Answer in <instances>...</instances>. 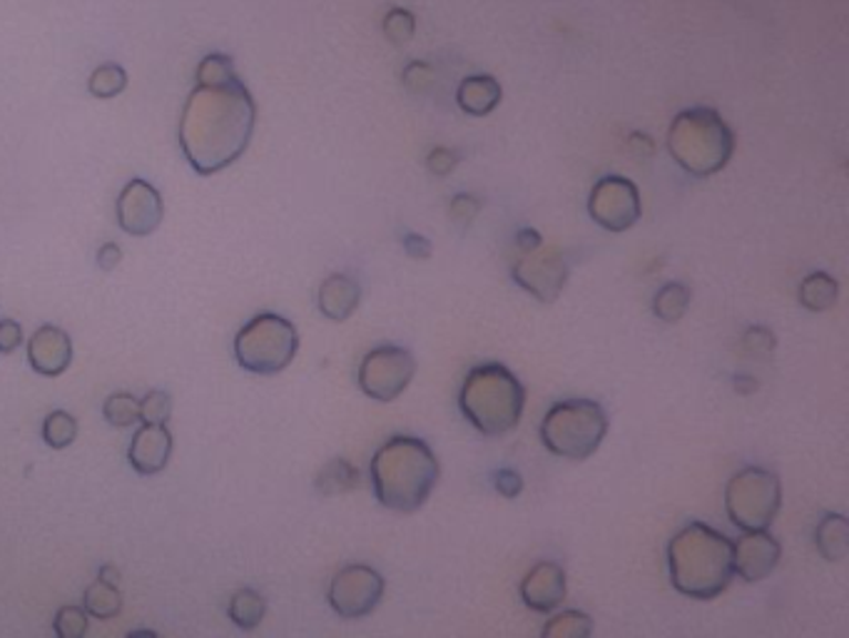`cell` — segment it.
I'll return each mask as SVG.
<instances>
[{
	"label": "cell",
	"instance_id": "e0dca14e",
	"mask_svg": "<svg viewBox=\"0 0 849 638\" xmlns=\"http://www.w3.org/2000/svg\"><path fill=\"white\" fill-rule=\"evenodd\" d=\"M173 454V434L165 424H143L135 432L127 449L130 466L139 476H155L163 472Z\"/></svg>",
	"mask_w": 849,
	"mask_h": 638
},
{
	"label": "cell",
	"instance_id": "1f68e13d",
	"mask_svg": "<svg viewBox=\"0 0 849 638\" xmlns=\"http://www.w3.org/2000/svg\"><path fill=\"white\" fill-rule=\"evenodd\" d=\"M169 414H173V397L163 389H149L139 399V422L143 424H167Z\"/></svg>",
	"mask_w": 849,
	"mask_h": 638
},
{
	"label": "cell",
	"instance_id": "7bdbcfd3",
	"mask_svg": "<svg viewBox=\"0 0 849 638\" xmlns=\"http://www.w3.org/2000/svg\"><path fill=\"white\" fill-rule=\"evenodd\" d=\"M631 145L635 147V153L641 155V157H645V155H651V153H653V140L648 137V135H643V133H633V135H631Z\"/></svg>",
	"mask_w": 849,
	"mask_h": 638
},
{
	"label": "cell",
	"instance_id": "836d02e7",
	"mask_svg": "<svg viewBox=\"0 0 849 638\" xmlns=\"http://www.w3.org/2000/svg\"><path fill=\"white\" fill-rule=\"evenodd\" d=\"M458 160H462V155H458L456 150L434 147L432 153H428V169H432V175H436V177H446V175L454 173Z\"/></svg>",
	"mask_w": 849,
	"mask_h": 638
},
{
	"label": "cell",
	"instance_id": "8fae6325",
	"mask_svg": "<svg viewBox=\"0 0 849 638\" xmlns=\"http://www.w3.org/2000/svg\"><path fill=\"white\" fill-rule=\"evenodd\" d=\"M384 576L366 564H352L339 572L329 584L327 601L342 618H364L382 604Z\"/></svg>",
	"mask_w": 849,
	"mask_h": 638
},
{
	"label": "cell",
	"instance_id": "277c9868",
	"mask_svg": "<svg viewBox=\"0 0 849 638\" xmlns=\"http://www.w3.org/2000/svg\"><path fill=\"white\" fill-rule=\"evenodd\" d=\"M458 407L476 432L484 436H504L521 422L526 387L504 364H478L464 379Z\"/></svg>",
	"mask_w": 849,
	"mask_h": 638
},
{
	"label": "cell",
	"instance_id": "6da1fadb",
	"mask_svg": "<svg viewBox=\"0 0 849 638\" xmlns=\"http://www.w3.org/2000/svg\"><path fill=\"white\" fill-rule=\"evenodd\" d=\"M257 125V105L242 80L197 85L179 117V147L197 175L209 177L245 155Z\"/></svg>",
	"mask_w": 849,
	"mask_h": 638
},
{
	"label": "cell",
	"instance_id": "ffe728a7",
	"mask_svg": "<svg viewBox=\"0 0 849 638\" xmlns=\"http://www.w3.org/2000/svg\"><path fill=\"white\" fill-rule=\"evenodd\" d=\"M815 542L827 562H842L849 554V524L842 514H827L817 524Z\"/></svg>",
	"mask_w": 849,
	"mask_h": 638
},
{
	"label": "cell",
	"instance_id": "d4e9b609",
	"mask_svg": "<svg viewBox=\"0 0 849 638\" xmlns=\"http://www.w3.org/2000/svg\"><path fill=\"white\" fill-rule=\"evenodd\" d=\"M127 88V70L117 63H105L93 70V75L87 80V90L93 97L110 100L117 97Z\"/></svg>",
	"mask_w": 849,
	"mask_h": 638
},
{
	"label": "cell",
	"instance_id": "4dcf8cb0",
	"mask_svg": "<svg viewBox=\"0 0 849 638\" xmlns=\"http://www.w3.org/2000/svg\"><path fill=\"white\" fill-rule=\"evenodd\" d=\"M382 28H384V35L392 40L394 45H404L416 33V16L406 8H392L386 10Z\"/></svg>",
	"mask_w": 849,
	"mask_h": 638
},
{
	"label": "cell",
	"instance_id": "74e56055",
	"mask_svg": "<svg viewBox=\"0 0 849 638\" xmlns=\"http://www.w3.org/2000/svg\"><path fill=\"white\" fill-rule=\"evenodd\" d=\"M478 209H482V203H478L474 195L462 193V195H456L452 199V217L456 219V223H462V225L474 223L476 215H478Z\"/></svg>",
	"mask_w": 849,
	"mask_h": 638
},
{
	"label": "cell",
	"instance_id": "44dd1931",
	"mask_svg": "<svg viewBox=\"0 0 849 638\" xmlns=\"http://www.w3.org/2000/svg\"><path fill=\"white\" fill-rule=\"evenodd\" d=\"M840 297V285L827 272H812L800 285V305L810 312H827Z\"/></svg>",
	"mask_w": 849,
	"mask_h": 638
},
{
	"label": "cell",
	"instance_id": "d6986e66",
	"mask_svg": "<svg viewBox=\"0 0 849 638\" xmlns=\"http://www.w3.org/2000/svg\"><path fill=\"white\" fill-rule=\"evenodd\" d=\"M504 90L494 75H468L458 83L456 103L472 117H486L501 103Z\"/></svg>",
	"mask_w": 849,
	"mask_h": 638
},
{
	"label": "cell",
	"instance_id": "b9f144b4",
	"mask_svg": "<svg viewBox=\"0 0 849 638\" xmlns=\"http://www.w3.org/2000/svg\"><path fill=\"white\" fill-rule=\"evenodd\" d=\"M541 245H543V237H541V233H538V229H531V227L518 229L516 247L521 249V253H534V249H538Z\"/></svg>",
	"mask_w": 849,
	"mask_h": 638
},
{
	"label": "cell",
	"instance_id": "60d3db41",
	"mask_svg": "<svg viewBox=\"0 0 849 638\" xmlns=\"http://www.w3.org/2000/svg\"><path fill=\"white\" fill-rule=\"evenodd\" d=\"M404 247H406V253L412 255L414 259H426L428 255H432V243H428L426 237L416 235V233L404 237Z\"/></svg>",
	"mask_w": 849,
	"mask_h": 638
},
{
	"label": "cell",
	"instance_id": "d590c367",
	"mask_svg": "<svg viewBox=\"0 0 849 638\" xmlns=\"http://www.w3.org/2000/svg\"><path fill=\"white\" fill-rule=\"evenodd\" d=\"M494 486L496 492L504 498H516L524 492V478L516 469H496L494 472Z\"/></svg>",
	"mask_w": 849,
	"mask_h": 638
},
{
	"label": "cell",
	"instance_id": "7a4b0ae2",
	"mask_svg": "<svg viewBox=\"0 0 849 638\" xmlns=\"http://www.w3.org/2000/svg\"><path fill=\"white\" fill-rule=\"evenodd\" d=\"M438 459L424 439L396 434L376 449L369 464L376 502L392 512L412 514L436 488Z\"/></svg>",
	"mask_w": 849,
	"mask_h": 638
},
{
	"label": "cell",
	"instance_id": "d6a6232c",
	"mask_svg": "<svg viewBox=\"0 0 849 638\" xmlns=\"http://www.w3.org/2000/svg\"><path fill=\"white\" fill-rule=\"evenodd\" d=\"M87 611L80 606H63L55 614L53 628L60 638H83L87 634Z\"/></svg>",
	"mask_w": 849,
	"mask_h": 638
},
{
	"label": "cell",
	"instance_id": "7c38bea8",
	"mask_svg": "<svg viewBox=\"0 0 849 638\" xmlns=\"http://www.w3.org/2000/svg\"><path fill=\"white\" fill-rule=\"evenodd\" d=\"M514 282L536 297L538 302L551 305L561 295L568 279L566 257L558 247H538L534 253H524L511 269Z\"/></svg>",
	"mask_w": 849,
	"mask_h": 638
},
{
	"label": "cell",
	"instance_id": "2e32d148",
	"mask_svg": "<svg viewBox=\"0 0 849 638\" xmlns=\"http://www.w3.org/2000/svg\"><path fill=\"white\" fill-rule=\"evenodd\" d=\"M568 591L566 572L561 564L541 562L526 574L521 582V598L524 604L536 614H551L563 604Z\"/></svg>",
	"mask_w": 849,
	"mask_h": 638
},
{
	"label": "cell",
	"instance_id": "9a60e30c",
	"mask_svg": "<svg viewBox=\"0 0 849 638\" xmlns=\"http://www.w3.org/2000/svg\"><path fill=\"white\" fill-rule=\"evenodd\" d=\"M28 362L40 377H60L73 362V342L55 325L38 327L28 339Z\"/></svg>",
	"mask_w": 849,
	"mask_h": 638
},
{
	"label": "cell",
	"instance_id": "cb8c5ba5",
	"mask_svg": "<svg viewBox=\"0 0 849 638\" xmlns=\"http://www.w3.org/2000/svg\"><path fill=\"white\" fill-rule=\"evenodd\" d=\"M691 299H693L691 287L683 282H667L658 289L653 297V312L658 319H663V322L667 325L681 322L683 315L687 312V307H691Z\"/></svg>",
	"mask_w": 849,
	"mask_h": 638
},
{
	"label": "cell",
	"instance_id": "5bb4252c",
	"mask_svg": "<svg viewBox=\"0 0 849 638\" xmlns=\"http://www.w3.org/2000/svg\"><path fill=\"white\" fill-rule=\"evenodd\" d=\"M783 546L767 528L760 532H743V536L733 542V566L735 574L747 584L763 582L780 564Z\"/></svg>",
	"mask_w": 849,
	"mask_h": 638
},
{
	"label": "cell",
	"instance_id": "f546056e",
	"mask_svg": "<svg viewBox=\"0 0 849 638\" xmlns=\"http://www.w3.org/2000/svg\"><path fill=\"white\" fill-rule=\"evenodd\" d=\"M239 78L235 63L229 55L222 53H213L203 58V63L197 68V85H219L227 83V80Z\"/></svg>",
	"mask_w": 849,
	"mask_h": 638
},
{
	"label": "cell",
	"instance_id": "f1b7e54d",
	"mask_svg": "<svg viewBox=\"0 0 849 638\" xmlns=\"http://www.w3.org/2000/svg\"><path fill=\"white\" fill-rule=\"evenodd\" d=\"M103 414L107 424L117 429H127L139 422V399H135L130 392H115L105 399Z\"/></svg>",
	"mask_w": 849,
	"mask_h": 638
},
{
	"label": "cell",
	"instance_id": "f35d334b",
	"mask_svg": "<svg viewBox=\"0 0 849 638\" xmlns=\"http://www.w3.org/2000/svg\"><path fill=\"white\" fill-rule=\"evenodd\" d=\"M23 344V327L15 319H0V352L10 354Z\"/></svg>",
	"mask_w": 849,
	"mask_h": 638
},
{
	"label": "cell",
	"instance_id": "9c48e42d",
	"mask_svg": "<svg viewBox=\"0 0 849 638\" xmlns=\"http://www.w3.org/2000/svg\"><path fill=\"white\" fill-rule=\"evenodd\" d=\"M416 374V359L404 347L382 344L369 352L359 364V387L376 402H394L406 392Z\"/></svg>",
	"mask_w": 849,
	"mask_h": 638
},
{
	"label": "cell",
	"instance_id": "4fadbf2b",
	"mask_svg": "<svg viewBox=\"0 0 849 638\" xmlns=\"http://www.w3.org/2000/svg\"><path fill=\"white\" fill-rule=\"evenodd\" d=\"M165 203L155 185L143 177H133L117 197V225L133 237H147L163 223Z\"/></svg>",
	"mask_w": 849,
	"mask_h": 638
},
{
	"label": "cell",
	"instance_id": "30bf717a",
	"mask_svg": "<svg viewBox=\"0 0 849 638\" xmlns=\"http://www.w3.org/2000/svg\"><path fill=\"white\" fill-rule=\"evenodd\" d=\"M641 193L623 175L601 177L588 197V215L608 233H625L641 219Z\"/></svg>",
	"mask_w": 849,
	"mask_h": 638
},
{
	"label": "cell",
	"instance_id": "83f0119b",
	"mask_svg": "<svg viewBox=\"0 0 849 638\" xmlns=\"http://www.w3.org/2000/svg\"><path fill=\"white\" fill-rule=\"evenodd\" d=\"M77 439V422L73 414L55 409L43 419V442L53 449H65Z\"/></svg>",
	"mask_w": 849,
	"mask_h": 638
},
{
	"label": "cell",
	"instance_id": "ab89813d",
	"mask_svg": "<svg viewBox=\"0 0 849 638\" xmlns=\"http://www.w3.org/2000/svg\"><path fill=\"white\" fill-rule=\"evenodd\" d=\"M120 259H123V249H120L115 243H105L97 249V267L103 269V272H113V269L120 265Z\"/></svg>",
	"mask_w": 849,
	"mask_h": 638
},
{
	"label": "cell",
	"instance_id": "5b68a950",
	"mask_svg": "<svg viewBox=\"0 0 849 638\" xmlns=\"http://www.w3.org/2000/svg\"><path fill=\"white\" fill-rule=\"evenodd\" d=\"M667 153L687 175L711 177L733 160L735 133L715 107H687L667 130Z\"/></svg>",
	"mask_w": 849,
	"mask_h": 638
},
{
	"label": "cell",
	"instance_id": "ba28073f",
	"mask_svg": "<svg viewBox=\"0 0 849 638\" xmlns=\"http://www.w3.org/2000/svg\"><path fill=\"white\" fill-rule=\"evenodd\" d=\"M783 506V484L777 474L763 466H745L725 488V512L741 532H760Z\"/></svg>",
	"mask_w": 849,
	"mask_h": 638
},
{
	"label": "cell",
	"instance_id": "4316f807",
	"mask_svg": "<svg viewBox=\"0 0 849 638\" xmlns=\"http://www.w3.org/2000/svg\"><path fill=\"white\" fill-rule=\"evenodd\" d=\"M593 634L591 616L583 611H563L543 626L546 638H586Z\"/></svg>",
	"mask_w": 849,
	"mask_h": 638
},
{
	"label": "cell",
	"instance_id": "52a82bcc",
	"mask_svg": "<svg viewBox=\"0 0 849 638\" xmlns=\"http://www.w3.org/2000/svg\"><path fill=\"white\" fill-rule=\"evenodd\" d=\"M299 349L297 327L282 315H255L235 337V359L245 372L272 377L292 364Z\"/></svg>",
	"mask_w": 849,
	"mask_h": 638
},
{
	"label": "cell",
	"instance_id": "ee69618b",
	"mask_svg": "<svg viewBox=\"0 0 849 638\" xmlns=\"http://www.w3.org/2000/svg\"><path fill=\"white\" fill-rule=\"evenodd\" d=\"M100 578H103V582H107V584H115L117 586V582H120V572H117V568L115 566H103V568H100Z\"/></svg>",
	"mask_w": 849,
	"mask_h": 638
},
{
	"label": "cell",
	"instance_id": "e575fe53",
	"mask_svg": "<svg viewBox=\"0 0 849 638\" xmlns=\"http://www.w3.org/2000/svg\"><path fill=\"white\" fill-rule=\"evenodd\" d=\"M434 83V70L424 60H414L412 65H406L404 70V85L414 93H422L428 85Z\"/></svg>",
	"mask_w": 849,
	"mask_h": 638
},
{
	"label": "cell",
	"instance_id": "484cf974",
	"mask_svg": "<svg viewBox=\"0 0 849 638\" xmlns=\"http://www.w3.org/2000/svg\"><path fill=\"white\" fill-rule=\"evenodd\" d=\"M356 484H359V472L352 464L344 462V459H334V462H329L324 466V472L317 478V488L327 496L349 492V488H354Z\"/></svg>",
	"mask_w": 849,
	"mask_h": 638
},
{
	"label": "cell",
	"instance_id": "8d00e7d4",
	"mask_svg": "<svg viewBox=\"0 0 849 638\" xmlns=\"http://www.w3.org/2000/svg\"><path fill=\"white\" fill-rule=\"evenodd\" d=\"M745 347L750 349L753 354H760V357L770 354L775 349V335L765 327H750L745 332Z\"/></svg>",
	"mask_w": 849,
	"mask_h": 638
},
{
	"label": "cell",
	"instance_id": "3957f363",
	"mask_svg": "<svg viewBox=\"0 0 849 638\" xmlns=\"http://www.w3.org/2000/svg\"><path fill=\"white\" fill-rule=\"evenodd\" d=\"M667 572L677 594L713 601L735 576L733 542L703 522L685 524L667 544Z\"/></svg>",
	"mask_w": 849,
	"mask_h": 638
},
{
	"label": "cell",
	"instance_id": "8992f818",
	"mask_svg": "<svg viewBox=\"0 0 849 638\" xmlns=\"http://www.w3.org/2000/svg\"><path fill=\"white\" fill-rule=\"evenodd\" d=\"M608 434L605 409L593 399H563L548 409L541 442L553 456L583 462L591 459Z\"/></svg>",
	"mask_w": 849,
	"mask_h": 638
},
{
	"label": "cell",
	"instance_id": "603a6c76",
	"mask_svg": "<svg viewBox=\"0 0 849 638\" xmlns=\"http://www.w3.org/2000/svg\"><path fill=\"white\" fill-rule=\"evenodd\" d=\"M267 611L265 598L255 588H239V591L229 598V608L227 614L232 618V624L242 631H252L259 624H262Z\"/></svg>",
	"mask_w": 849,
	"mask_h": 638
},
{
	"label": "cell",
	"instance_id": "ac0fdd59",
	"mask_svg": "<svg viewBox=\"0 0 849 638\" xmlns=\"http://www.w3.org/2000/svg\"><path fill=\"white\" fill-rule=\"evenodd\" d=\"M362 302V287L354 277L349 275H329L317 292L319 312L332 322H344V319L356 312Z\"/></svg>",
	"mask_w": 849,
	"mask_h": 638
},
{
	"label": "cell",
	"instance_id": "7402d4cb",
	"mask_svg": "<svg viewBox=\"0 0 849 638\" xmlns=\"http://www.w3.org/2000/svg\"><path fill=\"white\" fill-rule=\"evenodd\" d=\"M83 608L87 616L100 618V621H107V618H115L120 611H123V594L117 591L115 584H107L103 578L90 584L85 588L83 596Z\"/></svg>",
	"mask_w": 849,
	"mask_h": 638
}]
</instances>
